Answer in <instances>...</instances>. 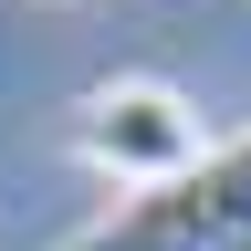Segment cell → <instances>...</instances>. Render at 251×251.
I'll return each mask as SVG.
<instances>
[{
    "label": "cell",
    "instance_id": "obj_1",
    "mask_svg": "<svg viewBox=\"0 0 251 251\" xmlns=\"http://www.w3.org/2000/svg\"><path fill=\"white\" fill-rule=\"evenodd\" d=\"M63 251H251V136L209 147L168 188H126V199L74 230Z\"/></svg>",
    "mask_w": 251,
    "mask_h": 251
},
{
    "label": "cell",
    "instance_id": "obj_2",
    "mask_svg": "<svg viewBox=\"0 0 251 251\" xmlns=\"http://www.w3.org/2000/svg\"><path fill=\"white\" fill-rule=\"evenodd\" d=\"M74 157L94 178H115V188H168L199 168V115H188V94L178 84H157V74H115V84H94L84 105H74Z\"/></svg>",
    "mask_w": 251,
    "mask_h": 251
}]
</instances>
